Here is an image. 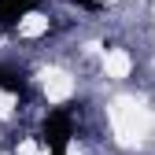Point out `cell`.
I'll list each match as a JSON object with an SVG mask.
<instances>
[{"label":"cell","instance_id":"cell-1","mask_svg":"<svg viewBox=\"0 0 155 155\" xmlns=\"http://www.w3.org/2000/svg\"><path fill=\"white\" fill-rule=\"evenodd\" d=\"M74 137V114L67 107H55L45 118V144L52 148V155H67V140Z\"/></svg>","mask_w":155,"mask_h":155},{"label":"cell","instance_id":"cell-2","mask_svg":"<svg viewBox=\"0 0 155 155\" xmlns=\"http://www.w3.org/2000/svg\"><path fill=\"white\" fill-rule=\"evenodd\" d=\"M41 0H0V26H15L22 15H30Z\"/></svg>","mask_w":155,"mask_h":155},{"label":"cell","instance_id":"cell-3","mask_svg":"<svg viewBox=\"0 0 155 155\" xmlns=\"http://www.w3.org/2000/svg\"><path fill=\"white\" fill-rule=\"evenodd\" d=\"M0 89L11 92V96H26V78H22V70H15V67H0Z\"/></svg>","mask_w":155,"mask_h":155},{"label":"cell","instance_id":"cell-4","mask_svg":"<svg viewBox=\"0 0 155 155\" xmlns=\"http://www.w3.org/2000/svg\"><path fill=\"white\" fill-rule=\"evenodd\" d=\"M70 4H78V8H96L92 0H70Z\"/></svg>","mask_w":155,"mask_h":155}]
</instances>
